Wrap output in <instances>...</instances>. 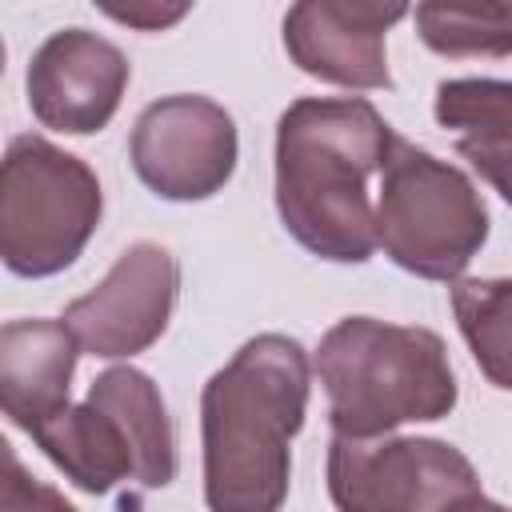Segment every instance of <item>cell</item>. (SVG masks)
Masks as SVG:
<instances>
[{"label":"cell","instance_id":"6da1fadb","mask_svg":"<svg viewBox=\"0 0 512 512\" xmlns=\"http://www.w3.org/2000/svg\"><path fill=\"white\" fill-rule=\"evenodd\" d=\"M308 352L260 332L200 392L208 512H280L292 480V436L308 412Z\"/></svg>","mask_w":512,"mask_h":512},{"label":"cell","instance_id":"7a4b0ae2","mask_svg":"<svg viewBox=\"0 0 512 512\" xmlns=\"http://www.w3.org/2000/svg\"><path fill=\"white\" fill-rule=\"evenodd\" d=\"M392 124L364 96H300L276 124V212L320 260L376 252L368 176L384 168Z\"/></svg>","mask_w":512,"mask_h":512},{"label":"cell","instance_id":"3957f363","mask_svg":"<svg viewBox=\"0 0 512 512\" xmlns=\"http://www.w3.org/2000/svg\"><path fill=\"white\" fill-rule=\"evenodd\" d=\"M316 376L336 436H388L400 424L444 420L456 408V372L432 328L376 316L336 320L316 348Z\"/></svg>","mask_w":512,"mask_h":512},{"label":"cell","instance_id":"277c9868","mask_svg":"<svg viewBox=\"0 0 512 512\" xmlns=\"http://www.w3.org/2000/svg\"><path fill=\"white\" fill-rule=\"evenodd\" d=\"M104 216L96 172L44 136H12L0 156V264L44 280L76 264Z\"/></svg>","mask_w":512,"mask_h":512},{"label":"cell","instance_id":"5b68a950","mask_svg":"<svg viewBox=\"0 0 512 512\" xmlns=\"http://www.w3.org/2000/svg\"><path fill=\"white\" fill-rule=\"evenodd\" d=\"M384 256L424 280H456L488 240V208L476 184L448 160L392 136L372 208Z\"/></svg>","mask_w":512,"mask_h":512},{"label":"cell","instance_id":"8992f818","mask_svg":"<svg viewBox=\"0 0 512 512\" xmlns=\"http://www.w3.org/2000/svg\"><path fill=\"white\" fill-rule=\"evenodd\" d=\"M480 492L472 460L432 436H332L328 496L336 512H448Z\"/></svg>","mask_w":512,"mask_h":512},{"label":"cell","instance_id":"52a82bcc","mask_svg":"<svg viewBox=\"0 0 512 512\" xmlns=\"http://www.w3.org/2000/svg\"><path fill=\"white\" fill-rule=\"evenodd\" d=\"M236 156V120L224 104L192 92L152 100L136 116L128 140V160L144 188L176 204L216 196L232 180Z\"/></svg>","mask_w":512,"mask_h":512},{"label":"cell","instance_id":"ba28073f","mask_svg":"<svg viewBox=\"0 0 512 512\" xmlns=\"http://www.w3.org/2000/svg\"><path fill=\"white\" fill-rule=\"evenodd\" d=\"M180 264L168 248L136 240L116 256L108 276L64 308L76 348L100 360H124L152 348L176 308Z\"/></svg>","mask_w":512,"mask_h":512},{"label":"cell","instance_id":"9c48e42d","mask_svg":"<svg viewBox=\"0 0 512 512\" xmlns=\"http://www.w3.org/2000/svg\"><path fill=\"white\" fill-rule=\"evenodd\" d=\"M128 76L132 64L112 40L88 28H64L28 60V108L52 132L92 136L116 116Z\"/></svg>","mask_w":512,"mask_h":512},{"label":"cell","instance_id":"30bf717a","mask_svg":"<svg viewBox=\"0 0 512 512\" xmlns=\"http://www.w3.org/2000/svg\"><path fill=\"white\" fill-rule=\"evenodd\" d=\"M404 4L372 0H300L284 16V48L292 64L340 88H392L384 36L404 20Z\"/></svg>","mask_w":512,"mask_h":512},{"label":"cell","instance_id":"8fae6325","mask_svg":"<svg viewBox=\"0 0 512 512\" xmlns=\"http://www.w3.org/2000/svg\"><path fill=\"white\" fill-rule=\"evenodd\" d=\"M76 356L64 320L0 324V412L28 436L40 432L68 408Z\"/></svg>","mask_w":512,"mask_h":512},{"label":"cell","instance_id":"7c38bea8","mask_svg":"<svg viewBox=\"0 0 512 512\" xmlns=\"http://www.w3.org/2000/svg\"><path fill=\"white\" fill-rule=\"evenodd\" d=\"M88 404L120 424L132 452V480L140 488H168L176 476V432L152 376L132 364L104 368L88 384Z\"/></svg>","mask_w":512,"mask_h":512},{"label":"cell","instance_id":"4fadbf2b","mask_svg":"<svg viewBox=\"0 0 512 512\" xmlns=\"http://www.w3.org/2000/svg\"><path fill=\"white\" fill-rule=\"evenodd\" d=\"M32 440L44 448V456L84 492L104 496L116 484L132 480V452L120 432V424L100 412L96 404H68L56 420H48Z\"/></svg>","mask_w":512,"mask_h":512},{"label":"cell","instance_id":"5bb4252c","mask_svg":"<svg viewBox=\"0 0 512 512\" xmlns=\"http://www.w3.org/2000/svg\"><path fill=\"white\" fill-rule=\"evenodd\" d=\"M508 80H444L436 88V120L456 132V148L472 160V168L508 196Z\"/></svg>","mask_w":512,"mask_h":512},{"label":"cell","instance_id":"9a60e30c","mask_svg":"<svg viewBox=\"0 0 512 512\" xmlns=\"http://www.w3.org/2000/svg\"><path fill=\"white\" fill-rule=\"evenodd\" d=\"M508 304H512V284L504 276L496 280H456L452 284V312L456 324L484 368V376L496 388H508Z\"/></svg>","mask_w":512,"mask_h":512},{"label":"cell","instance_id":"2e32d148","mask_svg":"<svg viewBox=\"0 0 512 512\" xmlns=\"http://www.w3.org/2000/svg\"><path fill=\"white\" fill-rule=\"evenodd\" d=\"M416 32L440 56H504L512 48V8L416 4Z\"/></svg>","mask_w":512,"mask_h":512},{"label":"cell","instance_id":"e0dca14e","mask_svg":"<svg viewBox=\"0 0 512 512\" xmlns=\"http://www.w3.org/2000/svg\"><path fill=\"white\" fill-rule=\"evenodd\" d=\"M40 488L44 480H36L16 456V448L0 436V512H24L40 496Z\"/></svg>","mask_w":512,"mask_h":512},{"label":"cell","instance_id":"ac0fdd59","mask_svg":"<svg viewBox=\"0 0 512 512\" xmlns=\"http://www.w3.org/2000/svg\"><path fill=\"white\" fill-rule=\"evenodd\" d=\"M104 12H108L112 20H120V24H128V28L160 32V28L176 24V20H184V16H188V4H172V8H160V4H128V8H112V4H104Z\"/></svg>","mask_w":512,"mask_h":512},{"label":"cell","instance_id":"d6986e66","mask_svg":"<svg viewBox=\"0 0 512 512\" xmlns=\"http://www.w3.org/2000/svg\"><path fill=\"white\" fill-rule=\"evenodd\" d=\"M448 512H508L500 500H488L484 492H476V496H468V500H460L456 508H448Z\"/></svg>","mask_w":512,"mask_h":512},{"label":"cell","instance_id":"ffe728a7","mask_svg":"<svg viewBox=\"0 0 512 512\" xmlns=\"http://www.w3.org/2000/svg\"><path fill=\"white\" fill-rule=\"evenodd\" d=\"M0 76H4V40H0Z\"/></svg>","mask_w":512,"mask_h":512}]
</instances>
